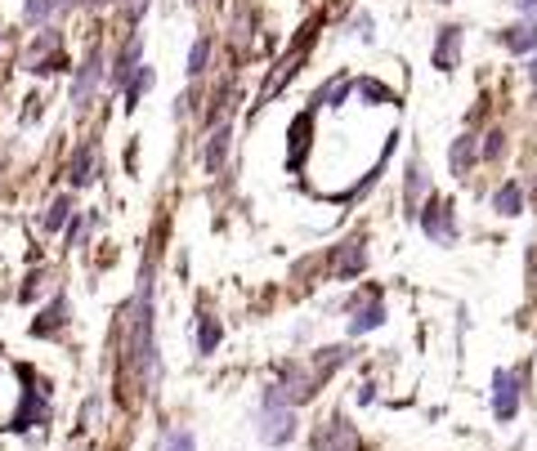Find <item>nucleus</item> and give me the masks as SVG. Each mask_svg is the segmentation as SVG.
I'll use <instances>...</instances> for the list:
<instances>
[{
  "label": "nucleus",
  "mask_w": 537,
  "mask_h": 451,
  "mask_svg": "<svg viewBox=\"0 0 537 451\" xmlns=\"http://www.w3.org/2000/svg\"><path fill=\"white\" fill-rule=\"evenodd\" d=\"M14 380H18V402H14L5 429L18 434V438H32L36 429H45V425L54 420V398H50V389H45V380L36 375L32 362H14Z\"/></svg>",
  "instance_id": "obj_2"
},
{
  "label": "nucleus",
  "mask_w": 537,
  "mask_h": 451,
  "mask_svg": "<svg viewBox=\"0 0 537 451\" xmlns=\"http://www.w3.org/2000/svg\"><path fill=\"white\" fill-rule=\"evenodd\" d=\"M386 322V304H381V295L372 291L368 295V304L363 309H354V318H350V336L359 339V336H368V331H377Z\"/></svg>",
  "instance_id": "obj_18"
},
{
  "label": "nucleus",
  "mask_w": 537,
  "mask_h": 451,
  "mask_svg": "<svg viewBox=\"0 0 537 451\" xmlns=\"http://www.w3.org/2000/svg\"><path fill=\"white\" fill-rule=\"evenodd\" d=\"M148 90H152V68H148V63H139V72H134L131 86H126V108H134Z\"/></svg>",
  "instance_id": "obj_31"
},
{
  "label": "nucleus",
  "mask_w": 537,
  "mask_h": 451,
  "mask_svg": "<svg viewBox=\"0 0 537 451\" xmlns=\"http://www.w3.org/2000/svg\"><path fill=\"white\" fill-rule=\"evenodd\" d=\"M475 157H479L475 134H461V139H452V148H448V170H452L457 179H466V175H470V166H475Z\"/></svg>",
  "instance_id": "obj_22"
},
{
  "label": "nucleus",
  "mask_w": 537,
  "mask_h": 451,
  "mask_svg": "<svg viewBox=\"0 0 537 451\" xmlns=\"http://www.w3.org/2000/svg\"><path fill=\"white\" fill-rule=\"evenodd\" d=\"M139 59H143V32H131V41L122 45L117 68H113V86H117V90H126V86H131V77L139 72Z\"/></svg>",
  "instance_id": "obj_17"
},
{
  "label": "nucleus",
  "mask_w": 537,
  "mask_h": 451,
  "mask_svg": "<svg viewBox=\"0 0 537 451\" xmlns=\"http://www.w3.org/2000/svg\"><path fill=\"white\" fill-rule=\"evenodd\" d=\"M99 179V148L86 139V143H77V152L68 157V184L72 188H90Z\"/></svg>",
  "instance_id": "obj_12"
},
{
  "label": "nucleus",
  "mask_w": 537,
  "mask_h": 451,
  "mask_svg": "<svg viewBox=\"0 0 537 451\" xmlns=\"http://www.w3.org/2000/svg\"><path fill=\"white\" fill-rule=\"evenodd\" d=\"M152 451H197V438H193V429H166Z\"/></svg>",
  "instance_id": "obj_28"
},
{
  "label": "nucleus",
  "mask_w": 537,
  "mask_h": 451,
  "mask_svg": "<svg viewBox=\"0 0 537 451\" xmlns=\"http://www.w3.org/2000/svg\"><path fill=\"white\" fill-rule=\"evenodd\" d=\"M416 220H421V232L430 237V241H439V246H457V215H452V206L443 202V197H425V206L416 211Z\"/></svg>",
  "instance_id": "obj_7"
},
{
  "label": "nucleus",
  "mask_w": 537,
  "mask_h": 451,
  "mask_svg": "<svg viewBox=\"0 0 537 451\" xmlns=\"http://www.w3.org/2000/svg\"><path fill=\"white\" fill-rule=\"evenodd\" d=\"M229 139H233V130H229V125H215V134H211V143H206V152H202L206 175H224V161H229Z\"/></svg>",
  "instance_id": "obj_21"
},
{
  "label": "nucleus",
  "mask_w": 537,
  "mask_h": 451,
  "mask_svg": "<svg viewBox=\"0 0 537 451\" xmlns=\"http://www.w3.org/2000/svg\"><path fill=\"white\" fill-rule=\"evenodd\" d=\"M54 18V0H23V23L27 27H45Z\"/></svg>",
  "instance_id": "obj_30"
},
{
  "label": "nucleus",
  "mask_w": 537,
  "mask_h": 451,
  "mask_svg": "<svg viewBox=\"0 0 537 451\" xmlns=\"http://www.w3.org/2000/svg\"><path fill=\"white\" fill-rule=\"evenodd\" d=\"M314 451H363V438L345 416H327L314 434Z\"/></svg>",
  "instance_id": "obj_9"
},
{
  "label": "nucleus",
  "mask_w": 537,
  "mask_h": 451,
  "mask_svg": "<svg viewBox=\"0 0 537 451\" xmlns=\"http://www.w3.org/2000/svg\"><path fill=\"white\" fill-rule=\"evenodd\" d=\"M350 27H354V32H359L363 41H372V18H368V14H359V18H354Z\"/></svg>",
  "instance_id": "obj_36"
},
{
  "label": "nucleus",
  "mask_w": 537,
  "mask_h": 451,
  "mask_svg": "<svg viewBox=\"0 0 537 451\" xmlns=\"http://www.w3.org/2000/svg\"><path fill=\"white\" fill-rule=\"evenodd\" d=\"M457 50H461V27L448 23V27H439V36H434V54H430V63H434L439 72H452V68H457Z\"/></svg>",
  "instance_id": "obj_16"
},
{
  "label": "nucleus",
  "mask_w": 537,
  "mask_h": 451,
  "mask_svg": "<svg viewBox=\"0 0 537 451\" xmlns=\"http://www.w3.org/2000/svg\"><path fill=\"white\" fill-rule=\"evenodd\" d=\"M515 9H524V14H533L537 18V0H515Z\"/></svg>",
  "instance_id": "obj_37"
},
{
  "label": "nucleus",
  "mask_w": 537,
  "mask_h": 451,
  "mask_svg": "<svg viewBox=\"0 0 537 451\" xmlns=\"http://www.w3.org/2000/svg\"><path fill=\"white\" fill-rule=\"evenodd\" d=\"M497 41L511 50V54H537V18L533 23H515V27H502Z\"/></svg>",
  "instance_id": "obj_20"
},
{
  "label": "nucleus",
  "mask_w": 537,
  "mask_h": 451,
  "mask_svg": "<svg viewBox=\"0 0 537 451\" xmlns=\"http://www.w3.org/2000/svg\"><path fill=\"white\" fill-rule=\"evenodd\" d=\"M439 5H448V0H439Z\"/></svg>",
  "instance_id": "obj_41"
},
{
  "label": "nucleus",
  "mask_w": 537,
  "mask_h": 451,
  "mask_svg": "<svg viewBox=\"0 0 537 451\" xmlns=\"http://www.w3.org/2000/svg\"><path fill=\"white\" fill-rule=\"evenodd\" d=\"M99 81H104V50H99V45H90V54L81 59V68H77V81H72V108H77V113H81V108L95 99Z\"/></svg>",
  "instance_id": "obj_10"
},
{
  "label": "nucleus",
  "mask_w": 537,
  "mask_h": 451,
  "mask_svg": "<svg viewBox=\"0 0 537 451\" xmlns=\"http://www.w3.org/2000/svg\"><path fill=\"white\" fill-rule=\"evenodd\" d=\"M368 268V237L359 232V237H350L341 250H336V264H332V277H341V282H354L359 273Z\"/></svg>",
  "instance_id": "obj_13"
},
{
  "label": "nucleus",
  "mask_w": 537,
  "mask_h": 451,
  "mask_svg": "<svg viewBox=\"0 0 537 451\" xmlns=\"http://www.w3.org/2000/svg\"><path fill=\"white\" fill-rule=\"evenodd\" d=\"M309 130H314V108L291 121V143H287V170H291V175L305 170V157H309Z\"/></svg>",
  "instance_id": "obj_14"
},
{
  "label": "nucleus",
  "mask_w": 537,
  "mask_h": 451,
  "mask_svg": "<svg viewBox=\"0 0 537 451\" xmlns=\"http://www.w3.org/2000/svg\"><path fill=\"white\" fill-rule=\"evenodd\" d=\"M520 393H524L520 371H497L493 375V416H497V425H511L520 416Z\"/></svg>",
  "instance_id": "obj_8"
},
{
  "label": "nucleus",
  "mask_w": 537,
  "mask_h": 451,
  "mask_svg": "<svg viewBox=\"0 0 537 451\" xmlns=\"http://www.w3.org/2000/svg\"><path fill=\"white\" fill-rule=\"evenodd\" d=\"M152 264L139 268L131 304L122 309V371H131L143 393L161 384V348H157V322H152Z\"/></svg>",
  "instance_id": "obj_1"
},
{
  "label": "nucleus",
  "mask_w": 537,
  "mask_h": 451,
  "mask_svg": "<svg viewBox=\"0 0 537 451\" xmlns=\"http://www.w3.org/2000/svg\"><path fill=\"white\" fill-rule=\"evenodd\" d=\"M0 170H5V161H0Z\"/></svg>",
  "instance_id": "obj_42"
},
{
  "label": "nucleus",
  "mask_w": 537,
  "mask_h": 451,
  "mask_svg": "<svg viewBox=\"0 0 537 451\" xmlns=\"http://www.w3.org/2000/svg\"><path fill=\"white\" fill-rule=\"evenodd\" d=\"M314 389H318V375L305 366V362H282L278 366V384H268L265 398H273V402H282V407H300V402H309L314 398Z\"/></svg>",
  "instance_id": "obj_3"
},
{
  "label": "nucleus",
  "mask_w": 537,
  "mask_h": 451,
  "mask_svg": "<svg viewBox=\"0 0 537 451\" xmlns=\"http://www.w3.org/2000/svg\"><path fill=\"white\" fill-rule=\"evenodd\" d=\"M197 353L202 357H211L215 348H220V339H224V327H220V318H211V313H197Z\"/></svg>",
  "instance_id": "obj_26"
},
{
  "label": "nucleus",
  "mask_w": 537,
  "mask_h": 451,
  "mask_svg": "<svg viewBox=\"0 0 537 451\" xmlns=\"http://www.w3.org/2000/svg\"><path fill=\"white\" fill-rule=\"evenodd\" d=\"M493 206H497V215H506V220L524 215V193H520V184H502V188L493 193Z\"/></svg>",
  "instance_id": "obj_27"
},
{
  "label": "nucleus",
  "mask_w": 537,
  "mask_h": 451,
  "mask_svg": "<svg viewBox=\"0 0 537 451\" xmlns=\"http://www.w3.org/2000/svg\"><path fill=\"white\" fill-rule=\"evenodd\" d=\"M27 72H36V77H50V72H63V54H59V32L54 27H45L36 41H32V50H27Z\"/></svg>",
  "instance_id": "obj_11"
},
{
  "label": "nucleus",
  "mask_w": 537,
  "mask_h": 451,
  "mask_svg": "<svg viewBox=\"0 0 537 451\" xmlns=\"http://www.w3.org/2000/svg\"><path fill=\"white\" fill-rule=\"evenodd\" d=\"M256 438L265 447H287L296 438V411L273 402V398H260V411H256Z\"/></svg>",
  "instance_id": "obj_6"
},
{
  "label": "nucleus",
  "mask_w": 537,
  "mask_h": 451,
  "mask_svg": "<svg viewBox=\"0 0 537 451\" xmlns=\"http://www.w3.org/2000/svg\"><path fill=\"white\" fill-rule=\"evenodd\" d=\"M68 327H72V300H68V291H54L36 309V318L27 322V336L41 339V344H54V339L68 336Z\"/></svg>",
  "instance_id": "obj_5"
},
{
  "label": "nucleus",
  "mask_w": 537,
  "mask_h": 451,
  "mask_svg": "<svg viewBox=\"0 0 537 451\" xmlns=\"http://www.w3.org/2000/svg\"><path fill=\"white\" fill-rule=\"evenodd\" d=\"M99 416H104V398H99V393H90V398L81 402V416H77V429H81V434H90V429L99 425Z\"/></svg>",
  "instance_id": "obj_33"
},
{
  "label": "nucleus",
  "mask_w": 537,
  "mask_h": 451,
  "mask_svg": "<svg viewBox=\"0 0 537 451\" xmlns=\"http://www.w3.org/2000/svg\"><path fill=\"white\" fill-rule=\"evenodd\" d=\"M41 291H45V273L36 268V273H27V277H23V286H18V304H32Z\"/></svg>",
  "instance_id": "obj_35"
},
{
  "label": "nucleus",
  "mask_w": 537,
  "mask_h": 451,
  "mask_svg": "<svg viewBox=\"0 0 537 451\" xmlns=\"http://www.w3.org/2000/svg\"><path fill=\"white\" fill-rule=\"evenodd\" d=\"M81 5H90V9H104V5H108V0H81Z\"/></svg>",
  "instance_id": "obj_39"
},
{
  "label": "nucleus",
  "mask_w": 537,
  "mask_h": 451,
  "mask_svg": "<svg viewBox=\"0 0 537 451\" xmlns=\"http://www.w3.org/2000/svg\"><path fill=\"white\" fill-rule=\"evenodd\" d=\"M314 32H318V23H305V27H300V36L291 41V50H287V54L278 59L273 77L265 81V90H260L256 108H265L268 99H273V95H278V90H282V86H287V81H291V77L300 72V63H305V59H309V50H314Z\"/></svg>",
  "instance_id": "obj_4"
},
{
  "label": "nucleus",
  "mask_w": 537,
  "mask_h": 451,
  "mask_svg": "<svg viewBox=\"0 0 537 451\" xmlns=\"http://www.w3.org/2000/svg\"><path fill=\"white\" fill-rule=\"evenodd\" d=\"M77 215V206H72V193H59L45 211H41V232L45 237H54V232H63L68 228V220Z\"/></svg>",
  "instance_id": "obj_19"
},
{
  "label": "nucleus",
  "mask_w": 537,
  "mask_h": 451,
  "mask_svg": "<svg viewBox=\"0 0 537 451\" xmlns=\"http://www.w3.org/2000/svg\"><path fill=\"white\" fill-rule=\"evenodd\" d=\"M95 224H99V215H95V211H77V215L68 220V228H63L68 250H81V246H86V237L95 232Z\"/></svg>",
  "instance_id": "obj_25"
},
{
  "label": "nucleus",
  "mask_w": 537,
  "mask_h": 451,
  "mask_svg": "<svg viewBox=\"0 0 537 451\" xmlns=\"http://www.w3.org/2000/svg\"><path fill=\"white\" fill-rule=\"evenodd\" d=\"M350 357H354V348H350V344H327V348H318V357H314V366H309V371H314V375H318V384H323V380H327L332 371H341Z\"/></svg>",
  "instance_id": "obj_23"
},
{
  "label": "nucleus",
  "mask_w": 537,
  "mask_h": 451,
  "mask_svg": "<svg viewBox=\"0 0 537 451\" xmlns=\"http://www.w3.org/2000/svg\"><path fill=\"white\" fill-rule=\"evenodd\" d=\"M350 90H354L350 77H332V81H323V86L314 90V108H341V104L350 99Z\"/></svg>",
  "instance_id": "obj_24"
},
{
  "label": "nucleus",
  "mask_w": 537,
  "mask_h": 451,
  "mask_svg": "<svg viewBox=\"0 0 537 451\" xmlns=\"http://www.w3.org/2000/svg\"><path fill=\"white\" fill-rule=\"evenodd\" d=\"M206 63H211V36H197L193 50H188V77H202Z\"/></svg>",
  "instance_id": "obj_32"
},
{
  "label": "nucleus",
  "mask_w": 537,
  "mask_h": 451,
  "mask_svg": "<svg viewBox=\"0 0 537 451\" xmlns=\"http://www.w3.org/2000/svg\"><path fill=\"white\" fill-rule=\"evenodd\" d=\"M529 81H533V86H537V59H533V63H529Z\"/></svg>",
  "instance_id": "obj_40"
},
{
  "label": "nucleus",
  "mask_w": 537,
  "mask_h": 451,
  "mask_svg": "<svg viewBox=\"0 0 537 451\" xmlns=\"http://www.w3.org/2000/svg\"><path fill=\"white\" fill-rule=\"evenodd\" d=\"M81 0H54V9H77Z\"/></svg>",
  "instance_id": "obj_38"
},
{
  "label": "nucleus",
  "mask_w": 537,
  "mask_h": 451,
  "mask_svg": "<svg viewBox=\"0 0 537 451\" xmlns=\"http://www.w3.org/2000/svg\"><path fill=\"white\" fill-rule=\"evenodd\" d=\"M354 90H359L368 104H399V99H395V90H390V86H381V81H372V77L354 81Z\"/></svg>",
  "instance_id": "obj_29"
},
{
  "label": "nucleus",
  "mask_w": 537,
  "mask_h": 451,
  "mask_svg": "<svg viewBox=\"0 0 537 451\" xmlns=\"http://www.w3.org/2000/svg\"><path fill=\"white\" fill-rule=\"evenodd\" d=\"M425 197H430V175H425L421 161L412 157V161H407V175H403V206H407V220H416V211L425 206Z\"/></svg>",
  "instance_id": "obj_15"
},
{
  "label": "nucleus",
  "mask_w": 537,
  "mask_h": 451,
  "mask_svg": "<svg viewBox=\"0 0 537 451\" xmlns=\"http://www.w3.org/2000/svg\"><path fill=\"white\" fill-rule=\"evenodd\" d=\"M502 152H506V134H502V125H493V130L484 134V148H479V157H484V161H497Z\"/></svg>",
  "instance_id": "obj_34"
}]
</instances>
